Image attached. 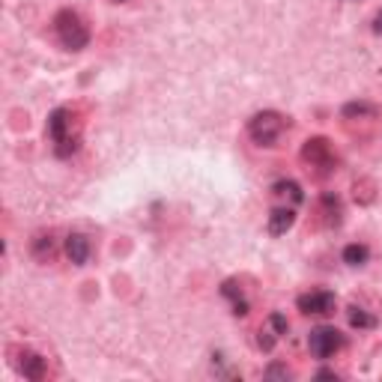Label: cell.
Returning <instances> with one entry per match:
<instances>
[{
  "mask_svg": "<svg viewBox=\"0 0 382 382\" xmlns=\"http://www.w3.org/2000/svg\"><path fill=\"white\" fill-rule=\"evenodd\" d=\"M75 150H78V138H72V134H69V138H63V141L54 143V153H57L60 159H66V155H72Z\"/></svg>",
  "mask_w": 382,
  "mask_h": 382,
  "instance_id": "5bb4252c",
  "label": "cell"
},
{
  "mask_svg": "<svg viewBox=\"0 0 382 382\" xmlns=\"http://www.w3.org/2000/svg\"><path fill=\"white\" fill-rule=\"evenodd\" d=\"M287 129V120L278 111H260L248 120V134L260 143V147H275V141L281 138V132Z\"/></svg>",
  "mask_w": 382,
  "mask_h": 382,
  "instance_id": "7a4b0ae2",
  "label": "cell"
},
{
  "mask_svg": "<svg viewBox=\"0 0 382 382\" xmlns=\"http://www.w3.org/2000/svg\"><path fill=\"white\" fill-rule=\"evenodd\" d=\"M114 3H122V0H114Z\"/></svg>",
  "mask_w": 382,
  "mask_h": 382,
  "instance_id": "7402d4cb",
  "label": "cell"
},
{
  "mask_svg": "<svg viewBox=\"0 0 382 382\" xmlns=\"http://www.w3.org/2000/svg\"><path fill=\"white\" fill-rule=\"evenodd\" d=\"M66 254H69V260L75 266H87V260H90V239L84 233H72L69 239H66Z\"/></svg>",
  "mask_w": 382,
  "mask_h": 382,
  "instance_id": "8992f818",
  "label": "cell"
},
{
  "mask_svg": "<svg viewBox=\"0 0 382 382\" xmlns=\"http://www.w3.org/2000/svg\"><path fill=\"white\" fill-rule=\"evenodd\" d=\"M296 224V212L290 206H281V209H272V215H269V233L272 236H284L290 227Z\"/></svg>",
  "mask_w": 382,
  "mask_h": 382,
  "instance_id": "ba28073f",
  "label": "cell"
},
{
  "mask_svg": "<svg viewBox=\"0 0 382 382\" xmlns=\"http://www.w3.org/2000/svg\"><path fill=\"white\" fill-rule=\"evenodd\" d=\"M275 194H290L293 197V204H299L302 188H299V183H293V179H281V183H275Z\"/></svg>",
  "mask_w": 382,
  "mask_h": 382,
  "instance_id": "4fadbf2b",
  "label": "cell"
},
{
  "mask_svg": "<svg viewBox=\"0 0 382 382\" xmlns=\"http://www.w3.org/2000/svg\"><path fill=\"white\" fill-rule=\"evenodd\" d=\"M48 134H51L54 143L63 141V138H69V134H72V114H69V108L51 111V117H48Z\"/></svg>",
  "mask_w": 382,
  "mask_h": 382,
  "instance_id": "5b68a950",
  "label": "cell"
},
{
  "mask_svg": "<svg viewBox=\"0 0 382 382\" xmlns=\"http://www.w3.org/2000/svg\"><path fill=\"white\" fill-rule=\"evenodd\" d=\"M269 325H272L278 334H287L290 332V323H287L284 313H272V317H269Z\"/></svg>",
  "mask_w": 382,
  "mask_h": 382,
  "instance_id": "2e32d148",
  "label": "cell"
},
{
  "mask_svg": "<svg viewBox=\"0 0 382 382\" xmlns=\"http://www.w3.org/2000/svg\"><path fill=\"white\" fill-rule=\"evenodd\" d=\"M308 346L317 358H329L344 346V334L338 329H332V325H317L308 338Z\"/></svg>",
  "mask_w": 382,
  "mask_h": 382,
  "instance_id": "3957f363",
  "label": "cell"
},
{
  "mask_svg": "<svg viewBox=\"0 0 382 382\" xmlns=\"http://www.w3.org/2000/svg\"><path fill=\"white\" fill-rule=\"evenodd\" d=\"M329 141L325 138H313V141H308L305 147H302V159L305 162H311V164H323V162H329Z\"/></svg>",
  "mask_w": 382,
  "mask_h": 382,
  "instance_id": "9c48e42d",
  "label": "cell"
},
{
  "mask_svg": "<svg viewBox=\"0 0 382 382\" xmlns=\"http://www.w3.org/2000/svg\"><path fill=\"white\" fill-rule=\"evenodd\" d=\"M299 311L302 313H320V317H329V313H334V308H338V299H334L332 293H305L299 296Z\"/></svg>",
  "mask_w": 382,
  "mask_h": 382,
  "instance_id": "277c9868",
  "label": "cell"
},
{
  "mask_svg": "<svg viewBox=\"0 0 382 382\" xmlns=\"http://www.w3.org/2000/svg\"><path fill=\"white\" fill-rule=\"evenodd\" d=\"M221 293H224V296H227V299H242V293H239V287H236V281H224Z\"/></svg>",
  "mask_w": 382,
  "mask_h": 382,
  "instance_id": "e0dca14e",
  "label": "cell"
},
{
  "mask_svg": "<svg viewBox=\"0 0 382 382\" xmlns=\"http://www.w3.org/2000/svg\"><path fill=\"white\" fill-rule=\"evenodd\" d=\"M54 27H57V36H60V42L69 51L87 48L90 30L84 27V21H81V15H78V13H72V9H63V13H57V18H54Z\"/></svg>",
  "mask_w": 382,
  "mask_h": 382,
  "instance_id": "6da1fadb",
  "label": "cell"
},
{
  "mask_svg": "<svg viewBox=\"0 0 382 382\" xmlns=\"http://www.w3.org/2000/svg\"><path fill=\"white\" fill-rule=\"evenodd\" d=\"M18 370L24 374V379L39 382L45 376V358L36 355V353H30V350H24V353H21V358H18Z\"/></svg>",
  "mask_w": 382,
  "mask_h": 382,
  "instance_id": "52a82bcc",
  "label": "cell"
},
{
  "mask_svg": "<svg viewBox=\"0 0 382 382\" xmlns=\"http://www.w3.org/2000/svg\"><path fill=\"white\" fill-rule=\"evenodd\" d=\"M317 379H334V374H332V370H320Z\"/></svg>",
  "mask_w": 382,
  "mask_h": 382,
  "instance_id": "44dd1931",
  "label": "cell"
},
{
  "mask_svg": "<svg viewBox=\"0 0 382 382\" xmlns=\"http://www.w3.org/2000/svg\"><path fill=\"white\" fill-rule=\"evenodd\" d=\"M367 257H370V251H367V245H346L344 248V263H350V266H365L367 263Z\"/></svg>",
  "mask_w": 382,
  "mask_h": 382,
  "instance_id": "30bf717a",
  "label": "cell"
},
{
  "mask_svg": "<svg viewBox=\"0 0 382 382\" xmlns=\"http://www.w3.org/2000/svg\"><path fill=\"white\" fill-rule=\"evenodd\" d=\"M350 325L353 329H374L376 320L370 313H365L362 308H350Z\"/></svg>",
  "mask_w": 382,
  "mask_h": 382,
  "instance_id": "8fae6325",
  "label": "cell"
},
{
  "mask_svg": "<svg viewBox=\"0 0 382 382\" xmlns=\"http://www.w3.org/2000/svg\"><path fill=\"white\" fill-rule=\"evenodd\" d=\"M362 117V114H374V108L365 105V102H350V105H344V117Z\"/></svg>",
  "mask_w": 382,
  "mask_h": 382,
  "instance_id": "9a60e30c",
  "label": "cell"
},
{
  "mask_svg": "<svg viewBox=\"0 0 382 382\" xmlns=\"http://www.w3.org/2000/svg\"><path fill=\"white\" fill-rule=\"evenodd\" d=\"M33 254H36L39 260H51L54 257V239L51 236H39V239L33 242Z\"/></svg>",
  "mask_w": 382,
  "mask_h": 382,
  "instance_id": "7c38bea8",
  "label": "cell"
},
{
  "mask_svg": "<svg viewBox=\"0 0 382 382\" xmlns=\"http://www.w3.org/2000/svg\"><path fill=\"white\" fill-rule=\"evenodd\" d=\"M374 30L379 33V36H382V9H379V15L374 18Z\"/></svg>",
  "mask_w": 382,
  "mask_h": 382,
  "instance_id": "ffe728a7",
  "label": "cell"
},
{
  "mask_svg": "<svg viewBox=\"0 0 382 382\" xmlns=\"http://www.w3.org/2000/svg\"><path fill=\"white\" fill-rule=\"evenodd\" d=\"M257 344H260L263 350L269 353V350H272V346H275V338H272V334H269V332H260V338H257Z\"/></svg>",
  "mask_w": 382,
  "mask_h": 382,
  "instance_id": "ac0fdd59",
  "label": "cell"
},
{
  "mask_svg": "<svg viewBox=\"0 0 382 382\" xmlns=\"http://www.w3.org/2000/svg\"><path fill=\"white\" fill-rule=\"evenodd\" d=\"M266 376H269V379H278V376H287V367H281V365H272V367H269V370H266Z\"/></svg>",
  "mask_w": 382,
  "mask_h": 382,
  "instance_id": "d6986e66",
  "label": "cell"
}]
</instances>
